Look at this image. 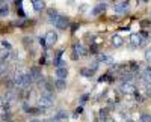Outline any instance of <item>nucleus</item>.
I'll return each instance as SVG.
<instances>
[{
  "label": "nucleus",
  "mask_w": 151,
  "mask_h": 122,
  "mask_svg": "<svg viewBox=\"0 0 151 122\" xmlns=\"http://www.w3.org/2000/svg\"><path fill=\"white\" fill-rule=\"evenodd\" d=\"M48 17H50V20H52V21H55V18L58 17L56 9H48Z\"/></svg>",
  "instance_id": "22"
},
{
  "label": "nucleus",
  "mask_w": 151,
  "mask_h": 122,
  "mask_svg": "<svg viewBox=\"0 0 151 122\" xmlns=\"http://www.w3.org/2000/svg\"><path fill=\"white\" fill-rule=\"evenodd\" d=\"M125 122H134L133 119H127V121H125Z\"/></svg>",
  "instance_id": "34"
},
{
  "label": "nucleus",
  "mask_w": 151,
  "mask_h": 122,
  "mask_svg": "<svg viewBox=\"0 0 151 122\" xmlns=\"http://www.w3.org/2000/svg\"><path fill=\"white\" fill-rule=\"evenodd\" d=\"M55 118H56V119H59V121L65 119V118H67V112H64V110H59V112L55 115Z\"/></svg>",
  "instance_id": "20"
},
{
  "label": "nucleus",
  "mask_w": 151,
  "mask_h": 122,
  "mask_svg": "<svg viewBox=\"0 0 151 122\" xmlns=\"http://www.w3.org/2000/svg\"><path fill=\"white\" fill-rule=\"evenodd\" d=\"M142 2H144V3H147V2H148V0H142Z\"/></svg>",
  "instance_id": "36"
},
{
  "label": "nucleus",
  "mask_w": 151,
  "mask_h": 122,
  "mask_svg": "<svg viewBox=\"0 0 151 122\" xmlns=\"http://www.w3.org/2000/svg\"><path fill=\"white\" fill-rule=\"evenodd\" d=\"M9 119H11V113H8V112H3V113H2V121H6V122H8Z\"/></svg>",
  "instance_id": "24"
},
{
  "label": "nucleus",
  "mask_w": 151,
  "mask_h": 122,
  "mask_svg": "<svg viewBox=\"0 0 151 122\" xmlns=\"http://www.w3.org/2000/svg\"><path fill=\"white\" fill-rule=\"evenodd\" d=\"M17 12H18V15H24V11H23V6H21V2H20V0H18V2H17Z\"/></svg>",
  "instance_id": "23"
},
{
  "label": "nucleus",
  "mask_w": 151,
  "mask_h": 122,
  "mask_svg": "<svg viewBox=\"0 0 151 122\" xmlns=\"http://www.w3.org/2000/svg\"><path fill=\"white\" fill-rule=\"evenodd\" d=\"M56 42H58V33L55 30H48L45 33V44H47V47H52Z\"/></svg>",
  "instance_id": "5"
},
{
  "label": "nucleus",
  "mask_w": 151,
  "mask_h": 122,
  "mask_svg": "<svg viewBox=\"0 0 151 122\" xmlns=\"http://www.w3.org/2000/svg\"><path fill=\"white\" fill-rule=\"evenodd\" d=\"M83 112V108L82 107H77V108H76V112H74V116H77V115H80Z\"/></svg>",
  "instance_id": "27"
},
{
  "label": "nucleus",
  "mask_w": 151,
  "mask_h": 122,
  "mask_svg": "<svg viewBox=\"0 0 151 122\" xmlns=\"http://www.w3.org/2000/svg\"><path fill=\"white\" fill-rule=\"evenodd\" d=\"M141 122H151V115L150 113H142L141 118H139Z\"/></svg>",
  "instance_id": "19"
},
{
  "label": "nucleus",
  "mask_w": 151,
  "mask_h": 122,
  "mask_svg": "<svg viewBox=\"0 0 151 122\" xmlns=\"http://www.w3.org/2000/svg\"><path fill=\"white\" fill-rule=\"evenodd\" d=\"M2 45H3V48H6V50H12V45L8 41H5V39L2 41Z\"/></svg>",
  "instance_id": "25"
},
{
  "label": "nucleus",
  "mask_w": 151,
  "mask_h": 122,
  "mask_svg": "<svg viewBox=\"0 0 151 122\" xmlns=\"http://www.w3.org/2000/svg\"><path fill=\"white\" fill-rule=\"evenodd\" d=\"M86 100H88V95H83V96H82V101H83V103H85V101H86Z\"/></svg>",
  "instance_id": "32"
},
{
  "label": "nucleus",
  "mask_w": 151,
  "mask_h": 122,
  "mask_svg": "<svg viewBox=\"0 0 151 122\" xmlns=\"http://www.w3.org/2000/svg\"><path fill=\"white\" fill-rule=\"evenodd\" d=\"M3 104H5V100H3V96H0V107H3Z\"/></svg>",
  "instance_id": "31"
},
{
  "label": "nucleus",
  "mask_w": 151,
  "mask_h": 122,
  "mask_svg": "<svg viewBox=\"0 0 151 122\" xmlns=\"http://www.w3.org/2000/svg\"><path fill=\"white\" fill-rule=\"evenodd\" d=\"M55 103V96L52 92H42L41 96H40V100H38V104H40V107L42 108H48V107H52Z\"/></svg>",
  "instance_id": "2"
},
{
  "label": "nucleus",
  "mask_w": 151,
  "mask_h": 122,
  "mask_svg": "<svg viewBox=\"0 0 151 122\" xmlns=\"http://www.w3.org/2000/svg\"><path fill=\"white\" fill-rule=\"evenodd\" d=\"M17 96H18V92H17L15 89H8L3 100H5L6 103H14V100L17 98Z\"/></svg>",
  "instance_id": "9"
},
{
  "label": "nucleus",
  "mask_w": 151,
  "mask_h": 122,
  "mask_svg": "<svg viewBox=\"0 0 151 122\" xmlns=\"http://www.w3.org/2000/svg\"><path fill=\"white\" fill-rule=\"evenodd\" d=\"M40 63H41V65H44V63H45V56H42V57L40 59Z\"/></svg>",
  "instance_id": "30"
},
{
  "label": "nucleus",
  "mask_w": 151,
  "mask_h": 122,
  "mask_svg": "<svg viewBox=\"0 0 151 122\" xmlns=\"http://www.w3.org/2000/svg\"><path fill=\"white\" fill-rule=\"evenodd\" d=\"M14 83L17 89H21V91H27L30 88V83H32V78L29 74H24V72H15L14 76Z\"/></svg>",
  "instance_id": "1"
},
{
  "label": "nucleus",
  "mask_w": 151,
  "mask_h": 122,
  "mask_svg": "<svg viewBox=\"0 0 151 122\" xmlns=\"http://www.w3.org/2000/svg\"><path fill=\"white\" fill-rule=\"evenodd\" d=\"M68 76V68L67 66H62V68H56V77L58 78H67Z\"/></svg>",
  "instance_id": "11"
},
{
  "label": "nucleus",
  "mask_w": 151,
  "mask_h": 122,
  "mask_svg": "<svg viewBox=\"0 0 151 122\" xmlns=\"http://www.w3.org/2000/svg\"><path fill=\"white\" fill-rule=\"evenodd\" d=\"M80 74H82L83 77H92V76H94V71H92L91 68H82V69H80Z\"/></svg>",
  "instance_id": "16"
},
{
  "label": "nucleus",
  "mask_w": 151,
  "mask_h": 122,
  "mask_svg": "<svg viewBox=\"0 0 151 122\" xmlns=\"http://www.w3.org/2000/svg\"><path fill=\"white\" fill-rule=\"evenodd\" d=\"M110 41H112V45L116 47V48L124 45V38H122V36H119V35H113Z\"/></svg>",
  "instance_id": "10"
},
{
  "label": "nucleus",
  "mask_w": 151,
  "mask_h": 122,
  "mask_svg": "<svg viewBox=\"0 0 151 122\" xmlns=\"http://www.w3.org/2000/svg\"><path fill=\"white\" fill-rule=\"evenodd\" d=\"M29 76H30L32 81H40V80L42 78L41 68H40V66H33V68H30V71H29Z\"/></svg>",
  "instance_id": "6"
},
{
  "label": "nucleus",
  "mask_w": 151,
  "mask_h": 122,
  "mask_svg": "<svg viewBox=\"0 0 151 122\" xmlns=\"http://www.w3.org/2000/svg\"><path fill=\"white\" fill-rule=\"evenodd\" d=\"M74 50H73V59H79L82 56L86 54V50H85V47L82 44H74Z\"/></svg>",
  "instance_id": "7"
},
{
  "label": "nucleus",
  "mask_w": 151,
  "mask_h": 122,
  "mask_svg": "<svg viewBox=\"0 0 151 122\" xmlns=\"http://www.w3.org/2000/svg\"><path fill=\"white\" fill-rule=\"evenodd\" d=\"M2 2H3V0H0V6H2V5H3V3H2Z\"/></svg>",
  "instance_id": "35"
},
{
  "label": "nucleus",
  "mask_w": 151,
  "mask_h": 122,
  "mask_svg": "<svg viewBox=\"0 0 151 122\" xmlns=\"http://www.w3.org/2000/svg\"><path fill=\"white\" fill-rule=\"evenodd\" d=\"M119 89H121L122 93H134V92H136V88L133 86L132 81H122V84H121Z\"/></svg>",
  "instance_id": "8"
},
{
  "label": "nucleus",
  "mask_w": 151,
  "mask_h": 122,
  "mask_svg": "<svg viewBox=\"0 0 151 122\" xmlns=\"http://www.w3.org/2000/svg\"><path fill=\"white\" fill-rule=\"evenodd\" d=\"M134 100H136V101H141V103H142V101H144V96H142L141 93L134 92Z\"/></svg>",
  "instance_id": "26"
},
{
  "label": "nucleus",
  "mask_w": 151,
  "mask_h": 122,
  "mask_svg": "<svg viewBox=\"0 0 151 122\" xmlns=\"http://www.w3.org/2000/svg\"><path fill=\"white\" fill-rule=\"evenodd\" d=\"M55 26L58 27V29H62V30H64V29H67L68 27V24H70V20L67 18V17H64V15H58L56 18H55Z\"/></svg>",
  "instance_id": "4"
},
{
  "label": "nucleus",
  "mask_w": 151,
  "mask_h": 122,
  "mask_svg": "<svg viewBox=\"0 0 151 122\" xmlns=\"http://www.w3.org/2000/svg\"><path fill=\"white\" fill-rule=\"evenodd\" d=\"M100 118L104 119V121H109V113H107V108H103V110H100Z\"/></svg>",
  "instance_id": "21"
},
{
  "label": "nucleus",
  "mask_w": 151,
  "mask_h": 122,
  "mask_svg": "<svg viewBox=\"0 0 151 122\" xmlns=\"http://www.w3.org/2000/svg\"><path fill=\"white\" fill-rule=\"evenodd\" d=\"M55 88H56L58 91H64V89L67 88V80H64V78H58V80L55 81Z\"/></svg>",
  "instance_id": "12"
},
{
  "label": "nucleus",
  "mask_w": 151,
  "mask_h": 122,
  "mask_svg": "<svg viewBox=\"0 0 151 122\" xmlns=\"http://www.w3.org/2000/svg\"><path fill=\"white\" fill-rule=\"evenodd\" d=\"M30 122H42V121H40V119H36V118H35V119H30Z\"/></svg>",
  "instance_id": "33"
},
{
  "label": "nucleus",
  "mask_w": 151,
  "mask_h": 122,
  "mask_svg": "<svg viewBox=\"0 0 151 122\" xmlns=\"http://www.w3.org/2000/svg\"><path fill=\"white\" fill-rule=\"evenodd\" d=\"M104 9H106V3H100V5H97V6L92 9V15H100Z\"/></svg>",
  "instance_id": "14"
},
{
  "label": "nucleus",
  "mask_w": 151,
  "mask_h": 122,
  "mask_svg": "<svg viewBox=\"0 0 151 122\" xmlns=\"http://www.w3.org/2000/svg\"><path fill=\"white\" fill-rule=\"evenodd\" d=\"M40 42H41V45H47V44H45V36H41V38H40Z\"/></svg>",
  "instance_id": "29"
},
{
  "label": "nucleus",
  "mask_w": 151,
  "mask_h": 122,
  "mask_svg": "<svg viewBox=\"0 0 151 122\" xmlns=\"http://www.w3.org/2000/svg\"><path fill=\"white\" fill-rule=\"evenodd\" d=\"M98 62H103V63H112L113 59L110 56H106V54H100L98 56Z\"/></svg>",
  "instance_id": "15"
},
{
  "label": "nucleus",
  "mask_w": 151,
  "mask_h": 122,
  "mask_svg": "<svg viewBox=\"0 0 151 122\" xmlns=\"http://www.w3.org/2000/svg\"><path fill=\"white\" fill-rule=\"evenodd\" d=\"M33 9L38 11V12H41L44 8H45V3H44V0H33Z\"/></svg>",
  "instance_id": "13"
},
{
  "label": "nucleus",
  "mask_w": 151,
  "mask_h": 122,
  "mask_svg": "<svg viewBox=\"0 0 151 122\" xmlns=\"http://www.w3.org/2000/svg\"><path fill=\"white\" fill-rule=\"evenodd\" d=\"M6 69H8L6 62H2V60H0V77H2L3 74H6Z\"/></svg>",
  "instance_id": "18"
},
{
  "label": "nucleus",
  "mask_w": 151,
  "mask_h": 122,
  "mask_svg": "<svg viewBox=\"0 0 151 122\" xmlns=\"http://www.w3.org/2000/svg\"><path fill=\"white\" fill-rule=\"evenodd\" d=\"M8 14H9V6L6 3H3L0 6V17H6Z\"/></svg>",
  "instance_id": "17"
},
{
  "label": "nucleus",
  "mask_w": 151,
  "mask_h": 122,
  "mask_svg": "<svg viewBox=\"0 0 151 122\" xmlns=\"http://www.w3.org/2000/svg\"><path fill=\"white\" fill-rule=\"evenodd\" d=\"M142 44H144V38H142V35H141V33H134V35L130 36L129 45H130L132 48H137V47L142 45Z\"/></svg>",
  "instance_id": "3"
},
{
  "label": "nucleus",
  "mask_w": 151,
  "mask_h": 122,
  "mask_svg": "<svg viewBox=\"0 0 151 122\" xmlns=\"http://www.w3.org/2000/svg\"><path fill=\"white\" fill-rule=\"evenodd\" d=\"M89 68H91V69H92V71H95V69H97V68H98V60H97V62H94V63H92V65H91V66H89Z\"/></svg>",
  "instance_id": "28"
}]
</instances>
